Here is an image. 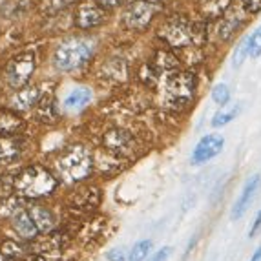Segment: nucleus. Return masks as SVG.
<instances>
[{"label": "nucleus", "instance_id": "nucleus-36", "mask_svg": "<svg viewBox=\"0 0 261 261\" xmlns=\"http://www.w3.org/2000/svg\"><path fill=\"white\" fill-rule=\"evenodd\" d=\"M106 257H108V261H126V254H124V250H119V248H113V250H110L108 254H106Z\"/></svg>", "mask_w": 261, "mask_h": 261}, {"label": "nucleus", "instance_id": "nucleus-1", "mask_svg": "<svg viewBox=\"0 0 261 261\" xmlns=\"http://www.w3.org/2000/svg\"><path fill=\"white\" fill-rule=\"evenodd\" d=\"M159 35L170 48L185 49L203 44L206 39V26L205 22L190 20L187 15H174L165 20Z\"/></svg>", "mask_w": 261, "mask_h": 261}, {"label": "nucleus", "instance_id": "nucleus-9", "mask_svg": "<svg viewBox=\"0 0 261 261\" xmlns=\"http://www.w3.org/2000/svg\"><path fill=\"white\" fill-rule=\"evenodd\" d=\"M259 187H261V175L259 174H254L252 177L247 179V183L243 185L240 196H238V199H236L234 206H232V210H230V218L234 219V221L241 219L245 214H247V210L250 208V205H252L254 199H256Z\"/></svg>", "mask_w": 261, "mask_h": 261}, {"label": "nucleus", "instance_id": "nucleus-33", "mask_svg": "<svg viewBox=\"0 0 261 261\" xmlns=\"http://www.w3.org/2000/svg\"><path fill=\"white\" fill-rule=\"evenodd\" d=\"M240 6L247 15H256L261 11V0H240Z\"/></svg>", "mask_w": 261, "mask_h": 261}, {"label": "nucleus", "instance_id": "nucleus-14", "mask_svg": "<svg viewBox=\"0 0 261 261\" xmlns=\"http://www.w3.org/2000/svg\"><path fill=\"white\" fill-rule=\"evenodd\" d=\"M28 212H30L31 219L35 223L39 234H48V232H51L55 228L57 218L49 208H46L42 205H31L28 206Z\"/></svg>", "mask_w": 261, "mask_h": 261}, {"label": "nucleus", "instance_id": "nucleus-26", "mask_svg": "<svg viewBox=\"0 0 261 261\" xmlns=\"http://www.w3.org/2000/svg\"><path fill=\"white\" fill-rule=\"evenodd\" d=\"M153 243L152 240H141L134 245V248L130 250V256H128V261H146L148 256L152 254Z\"/></svg>", "mask_w": 261, "mask_h": 261}, {"label": "nucleus", "instance_id": "nucleus-16", "mask_svg": "<svg viewBox=\"0 0 261 261\" xmlns=\"http://www.w3.org/2000/svg\"><path fill=\"white\" fill-rule=\"evenodd\" d=\"M40 93L39 88L33 86H22L18 88V92L11 97V106L18 112H26V110H31L33 106L39 102Z\"/></svg>", "mask_w": 261, "mask_h": 261}, {"label": "nucleus", "instance_id": "nucleus-12", "mask_svg": "<svg viewBox=\"0 0 261 261\" xmlns=\"http://www.w3.org/2000/svg\"><path fill=\"white\" fill-rule=\"evenodd\" d=\"M245 15H247V13H245L241 8L236 9L234 6H230V8L226 9L225 13L219 17L218 26H216V33H218L219 39H221V40H230L232 37L238 33V30L243 26Z\"/></svg>", "mask_w": 261, "mask_h": 261}, {"label": "nucleus", "instance_id": "nucleus-23", "mask_svg": "<svg viewBox=\"0 0 261 261\" xmlns=\"http://www.w3.org/2000/svg\"><path fill=\"white\" fill-rule=\"evenodd\" d=\"M37 119L42 122H53L57 119V112H55V102H53L51 95H46L42 99H39L37 102Z\"/></svg>", "mask_w": 261, "mask_h": 261}, {"label": "nucleus", "instance_id": "nucleus-41", "mask_svg": "<svg viewBox=\"0 0 261 261\" xmlns=\"http://www.w3.org/2000/svg\"><path fill=\"white\" fill-rule=\"evenodd\" d=\"M199 4H206V2H210V0H197Z\"/></svg>", "mask_w": 261, "mask_h": 261}, {"label": "nucleus", "instance_id": "nucleus-29", "mask_svg": "<svg viewBox=\"0 0 261 261\" xmlns=\"http://www.w3.org/2000/svg\"><path fill=\"white\" fill-rule=\"evenodd\" d=\"M212 100L219 106H226L230 100V90L226 84H216L212 88Z\"/></svg>", "mask_w": 261, "mask_h": 261}, {"label": "nucleus", "instance_id": "nucleus-13", "mask_svg": "<svg viewBox=\"0 0 261 261\" xmlns=\"http://www.w3.org/2000/svg\"><path fill=\"white\" fill-rule=\"evenodd\" d=\"M22 148H24V141L17 134L0 137V165H9L18 159Z\"/></svg>", "mask_w": 261, "mask_h": 261}, {"label": "nucleus", "instance_id": "nucleus-22", "mask_svg": "<svg viewBox=\"0 0 261 261\" xmlns=\"http://www.w3.org/2000/svg\"><path fill=\"white\" fill-rule=\"evenodd\" d=\"M153 66H155L159 71H174L177 70L179 59L175 53H172L170 49H159L153 57Z\"/></svg>", "mask_w": 261, "mask_h": 261}, {"label": "nucleus", "instance_id": "nucleus-7", "mask_svg": "<svg viewBox=\"0 0 261 261\" xmlns=\"http://www.w3.org/2000/svg\"><path fill=\"white\" fill-rule=\"evenodd\" d=\"M159 4L155 2H150V0H134L130 2L122 15V22L124 26L132 31H143L152 24L153 17L159 11Z\"/></svg>", "mask_w": 261, "mask_h": 261}, {"label": "nucleus", "instance_id": "nucleus-15", "mask_svg": "<svg viewBox=\"0 0 261 261\" xmlns=\"http://www.w3.org/2000/svg\"><path fill=\"white\" fill-rule=\"evenodd\" d=\"M13 228L22 240L31 241V240H37V236H39V230H37L35 223H33V219H31L26 206H24L22 210H18V212L13 216Z\"/></svg>", "mask_w": 261, "mask_h": 261}, {"label": "nucleus", "instance_id": "nucleus-10", "mask_svg": "<svg viewBox=\"0 0 261 261\" xmlns=\"http://www.w3.org/2000/svg\"><path fill=\"white\" fill-rule=\"evenodd\" d=\"M223 146H225V139L223 135L218 134H208L205 137H201L199 143L196 144V148L192 152V163L194 165H203V163H208L210 159L218 157L223 152Z\"/></svg>", "mask_w": 261, "mask_h": 261}, {"label": "nucleus", "instance_id": "nucleus-17", "mask_svg": "<svg viewBox=\"0 0 261 261\" xmlns=\"http://www.w3.org/2000/svg\"><path fill=\"white\" fill-rule=\"evenodd\" d=\"M66 247V238L59 232H48V234L37 240L35 243V252L39 254H53V252H59L62 248Z\"/></svg>", "mask_w": 261, "mask_h": 261}, {"label": "nucleus", "instance_id": "nucleus-34", "mask_svg": "<svg viewBox=\"0 0 261 261\" xmlns=\"http://www.w3.org/2000/svg\"><path fill=\"white\" fill-rule=\"evenodd\" d=\"M259 232H261V210L256 214V218H254L252 226H250V230H248V238H256Z\"/></svg>", "mask_w": 261, "mask_h": 261}, {"label": "nucleus", "instance_id": "nucleus-19", "mask_svg": "<svg viewBox=\"0 0 261 261\" xmlns=\"http://www.w3.org/2000/svg\"><path fill=\"white\" fill-rule=\"evenodd\" d=\"M22 128V119L15 112L0 110V137L13 135Z\"/></svg>", "mask_w": 261, "mask_h": 261}, {"label": "nucleus", "instance_id": "nucleus-21", "mask_svg": "<svg viewBox=\"0 0 261 261\" xmlns=\"http://www.w3.org/2000/svg\"><path fill=\"white\" fill-rule=\"evenodd\" d=\"M105 226H106V219H102V218L92 219V221H88L86 225L81 228L79 238H81L84 243H92L93 240H97V238H100V236L105 234Z\"/></svg>", "mask_w": 261, "mask_h": 261}, {"label": "nucleus", "instance_id": "nucleus-24", "mask_svg": "<svg viewBox=\"0 0 261 261\" xmlns=\"http://www.w3.org/2000/svg\"><path fill=\"white\" fill-rule=\"evenodd\" d=\"M24 208V203H22V197L18 196H6L0 199V218H13L18 210Z\"/></svg>", "mask_w": 261, "mask_h": 261}, {"label": "nucleus", "instance_id": "nucleus-3", "mask_svg": "<svg viewBox=\"0 0 261 261\" xmlns=\"http://www.w3.org/2000/svg\"><path fill=\"white\" fill-rule=\"evenodd\" d=\"M13 188L20 197L26 199H40L48 197L57 188V179L49 170L40 165H31L24 168L20 174L15 177Z\"/></svg>", "mask_w": 261, "mask_h": 261}, {"label": "nucleus", "instance_id": "nucleus-35", "mask_svg": "<svg viewBox=\"0 0 261 261\" xmlns=\"http://www.w3.org/2000/svg\"><path fill=\"white\" fill-rule=\"evenodd\" d=\"M170 256H172V247H165V248H161L159 252L153 254L150 261H168Z\"/></svg>", "mask_w": 261, "mask_h": 261}, {"label": "nucleus", "instance_id": "nucleus-40", "mask_svg": "<svg viewBox=\"0 0 261 261\" xmlns=\"http://www.w3.org/2000/svg\"><path fill=\"white\" fill-rule=\"evenodd\" d=\"M0 261H13V259H9L8 256H4V254L0 252Z\"/></svg>", "mask_w": 261, "mask_h": 261}, {"label": "nucleus", "instance_id": "nucleus-20", "mask_svg": "<svg viewBox=\"0 0 261 261\" xmlns=\"http://www.w3.org/2000/svg\"><path fill=\"white\" fill-rule=\"evenodd\" d=\"M90 100H92V92L88 88H77L64 99V108L70 112H77V110H83Z\"/></svg>", "mask_w": 261, "mask_h": 261}, {"label": "nucleus", "instance_id": "nucleus-2", "mask_svg": "<svg viewBox=\"0 0 261 261\" xmlns=\"http://www.w3.org/2000/svg\"><path fill=\"white\" fill-rule=\"evenodd\" d=\"M197 88V79L192 71H172L163 81L161 102L166 110L181 112L188 108L194 100Z\"/></svg>", "mask_w": 261, "mask_h": 261}, {"label": "nucleus", "instance_id": "nucleus-5", "mask_svg": "<svg viewBox=\"0 0 261 261\" xmlns=\"http://www.w3.org/2000/svg\"><path fill=\"white\" fill-rule=\"evenodd\" d=\"M93 40L86 39V37H71V39L62 40L57 46L55 53H53V62H55L57 70L61 71H71L77 70L84 62L90 61V57L93 55Z\"/></svg>", "mask_w": 261, "mask_h": 261}, {"label": "nucleus", "instance_id": "nucleus-25", "mask_svg": "<svg viewBox=\"0 0 261 261\" xmlns=\"http://www.w3.org/2000/svg\"><path fill=\"white\" fill-rule=\"evenodd\" d=\"M0 252L8 256L9 259H22L28 256V247L22 243H17L15 240H6L4 243L0 245Z\"/></svg>", "mask_w": 261, "mask_h": 261}, {"label": "nucleus", "instance_id": "nucleus-27", "mask_svg": "<svg viewBox=\"0 0 261 261\" xmlns=\"http://www.w3.org/2000/svg\"><path fill=\"white\" fill-rule=\"evenodd\" d=\"M139 77H141V81L146 84V86L153 88L157 83H159V70H157L152 62H150V64L146 62V64H143V68H141Z\"/></svg>", "mask_w": 261, "mask_h": 261}, {"label": "nucleus", "instance_id": "nucleus-38", "mask_svg": "<svg viewBox=\"0 0 261 261\" xmlns=\"http://www.w3.org/2000/svg\"><path fill=\"white\" fill-rule=\"evenodd\" d=\"M26 261H49L48 257H46V254H39V252H35V254H31L30 257H28Z\"/></svg>", "mask_w": 261, "mask_h": 261}, {"label": "nucleus", "instance_id": "nucleus-8", "mask_svg": "<svg viewBox=\"0 0 261 261\" xmlns=\"http://www.w3.org/2000/svg\"><path fill=\"white\" fill-rule=\"evenodd\" d=\"M35 53L31 51L18 53L17 57H13L11 62L8 64V70H6V81H8L9 86L15 88V90L26 86L33 71H35Z\"/></svg>", "mask_w": 261, "mask_h": 261}, {"label": "nucleus", "instance_id": "nucleus-6", "mask_svg": "<svg viewBox=\"0 0 261 261\" xmlns=\"http://www.w3.org/2000/svg\"><path fill=\"white\" fill-rule=\"evenodd\" d=\"M102 146L108 153L117 155L121 159H130L139 150L137 137L130 130L121 126H113L105 132L102 135Z\"/></svg>", "mask_w": 261, "mask_h": 261}, {"label": "nucleus", "instance_id": "nucleus-18", "mask_svg": "<svg viewBox=\"0 0 261 261\" xmlns=\"http://www.w3.org/2000/svg\"><path fill=\"white\" fill-rule=\"evenodd\" d=\"M99 205V192L95 188H86L75 194L73 197V206L71 208L77 212H90Z\"/></svg>", "mask_w": 261, "mask_h": 261}, {"label": "nucleus", "instance_id": "nucleus-32", "mask_svg": "<svg viewBox=\"0 0 261 261\" xmlns=\"http://www.w3.org/2000/svg\"><path fill=\"white\" fill-rule=\"evenodd\" d=\"M75 0H42V11L44 13H57V11H61V9L68 8L70 4H73Z\"/></svg>", "mask_w": 261, "mask_h": 261}, {"label": "nucleus", "instance_id": "nucleus-11", "mask_svg": "<svg viewBox=\"0 0 261 261\" xmlns=\"http://www.w3.org/2000/svg\"><path fill=\"white\" fill-rule=\"evenodd\" d=\"M106 18V9L100 8L97 2H83L75 9V26L81 30H92L100 26Z\"/></svg>", "mask_w": 261, "mask_h": 261}, {"label": "nucleus", "instance_id": "nucleus-31", "mask_svg": "<svg viewBox=\"0 0 261 261\" xmlns=\"http://www.w3.org/2000/svg\"><path fill=\"white\" fill-rule=\"evenodd\" d=\"M261 55V28L256 30L252 35H248V57L257 59Z\"/></svg>", "mask_w": 261, "mask_h": 261}, {"label": "nucleus", "instance_id": "nucleus-4", "mask_svg": "<svg viewBox=\"0 0 261 261\" xmlns=\"http://www.w3.org/2000/svg\"><path fill=\"white\" fill-rule=\"evenodd\" d=\"M93 155L84 146H71L57 159V172L68 183H79L90 177L93 172Z\"/></svg>", "mask_w": 261, "mask_h": 261}, {"label": "nucleus", "instance_id": "nucleus-30", "mask_svg": "<svg viewBox=\"0 0 261 261\" xmlns=\"http://www.w3.org/2000/svg\"><path fill=\"white\" fill-rule=\"evenodd\" d=\"M238 113H240V108H234L230 112H219L214 115L212 119V126L214 128H221V126H226V124H230L236 117H238Z\"/></svg>", "mask_w": 261, "mask_h": 261}, {"label": "nucleus", "instance_id": "nucleus-37", "mask_svg": "<svg viewBox=\"0 0 261 261\" xmlns=\"http://www.w3.org/2000/svg\"><path fill=\"white\" fill-rule=\"evenodd\" d=\"M95 2H97V4H99L102 9H106V11H108V9L119 8V6H121L122 2H124V0H95Z\"/></svg>", "mask_w": 261, "mask_h": 261}, {"label": "nucleus", "instance_id": "nucleus-39", "mask_svg": "<svg viewBox=\"0 0 261 261\" xmlns=\"http://www.w3.org/2000/svg\"><path fill=\"white\" fill-rule=\"evenodd\" d=\"M250 261H261V245L254 250L252 257H250Z\"/></svg>", "mask_w": 261, "mask_h": 261}, {"label": "nucleus", "instance_id": "nucleus-28", "mask_svg": "<svg viewBox=\"0 0 261 261\" xmlns=\"http://www.w3.org/2000/svg\"><path fill=\"white\" fill-rule=\"evenodd\" d=\"M245 57H248V35L243 37V39L238 42V46H236L234 55H232V66H234V68H240V66L243 64Z\"/></svg>", "mask_w": 261, "mask_h": 261}]
</instances>
